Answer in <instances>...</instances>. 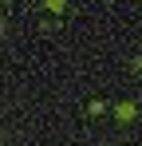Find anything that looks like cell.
<instances>
[{"label":"cell","mask_w":142,"mask_h":146,"mask_svg":"<svg viewBox=\"0 0 142 146\" xmlns=\"http://www.w3.org/2000/svg\"><path fill=\"white\" fill-rule=\"evenodd\" d=\"M134 115H138V111H134V103H118V107H115V119H118V122H130Z\"/></svg>","instance_id":"6da1fadb"},{"label":"cell","mask_w":142,"mask_h":146,"mask_svg":"<svg viewBox=\"0 0 142 146\" xmlns=\"http://www.w3.org/2000/svg\"><path fill=\"white\" fill-rule=\"evenodd\" d=\"M47 8L51 12H63V0H47Z\"/></svg>","instance_id":"7a4b0ae2"}]
</instances>
